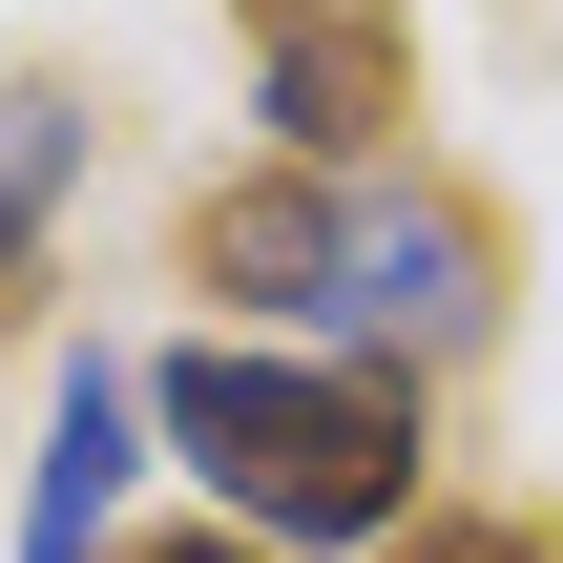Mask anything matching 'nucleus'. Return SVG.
<instances>
[{
    "label": "nucleus",
    "mask_w": 563,
    "mask_h": 563,
    "mask_svg": "<svg viewBox=\"0 0 563 563\" xmlns=\"http://www.w3.org/2000/svg\"><path fill=\"white\" fill-rule=\"evenodd\" d=\"M146 439L209 481V522L251 543H397L418 522V376L376 355H272V334H188L146 355Z\"/></svg>",
    "instance_id": "obj_1"
},
{
    "label": "nucleus",
    "mask_w": 563,
    "mask_h": 563,
    "mask_svg": "<svg viewBox=\"0 0 563 563\" xmlns=\"http://www.w3.org/2000/svg\"><path fill=\"white\" fill-rule=\"evenodd\" d=\"M355 251H376V167H209L167 209V272L272 334H355Z\"/></svg>",
    "instance_id": "obj_2"
},
{
    "label": "nucleus",
    "mask_w": 563,
    "mask_h": 563,
    "mask_svg": "<svg viewBox=\"0 0 563 563\" xmlns=\"http://www.w3.org/2000/svg\"><path fill=\"white\" fill-rule=\"evenodd\" d=\"M251 125H272V167H376L418 125V21L397 0H334V21L251 42Z\"/></svg>",
    "instance_id": "obj_3"
},
{
    "label": "nucleus",
    "mask_w": 563,
    "mask_h": 563,
    "mask_svg": "<svg viewBox=\"0 0 563 563\" xmlns=\"http://www.w3.org/2000/svg\"><path fill=\"white\" fill-rule=\"evenodd\" d=\"M125 481H146V376H125V355H63V418H42V460H21V563H104Z\"/></svg>",
    "instance_id": "obj_4"
},
{
    "label": "nucleus",
    "mask_w": 563,
    "mask_h": 563,
    "mask_svg": "<svg viewBox=\"0 0 563 563\" xmlns=\"http://www.w3.org/2000/svg\"><path fill=\"white\" fill-rule=\"evenodd\" d=\"M84 188V104L63 84H0V334H21V292H42V209Z\"/></svg>",
    "instance_id": "obj_5"
},
{
    "label": "nucleus",
    "mask_w": 563,
    "mask_h": 563,
    "mask_svg": "<svg viewBox=\"0 0 563 563\" xmlns=\"http://www.w3.org/2000/svg\"><path fill=\"white\" fill-rule=\"evenodd\" d=\"M376 563H563V522H501V501H418Z\"/></svg>",
    "instance_id": "obj_6"
},
{
    "label": "nucleus",
    "mask_w": 563,
    "mask_h": 563,
    "mask_svg": "<svg viewBox=\"0 0 563 563\" xmlns=\"http://www.w3.org/2000/svg\"><path fill=\"white\" fill-rule=\"evenodd\" d=\"M104 563H292V543H251V522H146V543H104Z\"/></svg>",
    "instance_id": "obj_7"
},
{
    "label": "nucleus",
    "mask_w": 563,
    "mask_h": 563,
    "mask_svg": "<svg viewBox=\"0 0 563 563\" xmlns=\"http://www.w3.org/2000/svg\"><path fill=\"white\" fill-rule=\"evenodd\" d=\"M230 21H251V42H292V21H334V0H230Z\"/></svg>",
    "instance_id": "obj_8"
}]
</instances>
